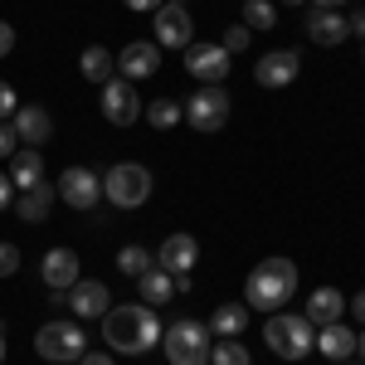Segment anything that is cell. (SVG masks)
<instances>
[{"label": "cell", "instance_id": "cell-8", "mask_svg": "<svg viewBox=\"0 0 365 365\" xmlns=\"http://www.w3.org/2000/svg\"><path fill=\"white\" fill-rule=\"evenodd\" d=\"M58 200L68 205V210H93L98 200H103V175L88 166H68L63 175H58Z\"/></svg>", "mask_w": 365, "mask_h": 365}, {"label": "cell", "instance_id": "cell-29", "mask_svg": "<svg viewBox=\"0 0 365 365\" xmlns=\"http://www.w3.org/2000/svg\"><path fill=\"white\" fill-rule=\"evenodd\" d=\"M151 263H156V258L141 249V244H127V249L117 253V273H127V278H141V273H146Z\"/></svg>", "mask_w": 365, "mask_h": 365}, {"label": "cell", "instance_id": "cell-35", "mask_svg": "<svg viewBox=\"0 0 365 365\" xmlns=\"http://www.w3.org/2000/svg\"><path fill=\"white\" fill-rule=\"evenodd\" d=\"M10 49H15V25H5V20H0V58L10 54Z\"/></svg>", "mask_w": 365, "mask_h": 365}, {"label": "cell", "instance_id": "cell-45", "mask_svg": "<svg viewBox=\"0 0 365 365\" xmlns=\"http://www.w3.org/2000/svg\"><path fill=\"white\" fill-rule=\"evenodd\" d=\"M166 5H185V0H166Z\"/></svg>", "mask_w": 365, "mask_h": 365}, {"label": "cell", "instance_id": "cell-41", "mask_svg": "<svg viewBox=\"0 0 365 365\" xmlns=\"http://www.w3.org/2000/svg\"><path fill=\"white\" fill-rule=\"evenodd\" d=\"M356 356H361V361H365V331H361V336H356Z\"/></svg>", "mask_w": 365, "mask_h": 365}, {"label": "cell", "instance_id": "cell-1", "mask_svg": "<svg viewBox=\"0 0 365 365\" xmlns=\"http://www.w3.org/2000/svg\"><path fill=\"white\" fill-rule=\"evenodd\" d=\"M161 331L166 327L156 322V307H146V302H137V307H108V317H103V341L113 351H122V356L151 351L161 341Z\"/></svg>", "mask_w": 365, "mask_h": 365}, {"label": "cell", "instance_id": "cell-4", "mask_svg": "<svg viewBox=\"0 0 365 365\" xmlns=\"http://www.w3.org/2000/svg\"><path fill=\"white\" fill-rule=\"evenodd\" d=\"M161 346H166V361H170V365H210L215 331H210L205 322L180 317V322H170L166 331H161Z\"/></svg>", "mask_w": 365, "mask_h": 365}, {"label": "cell", "instance_id": "cell-16", "mask_svg": "<svg viewBox=\"0 0 365 365\" xmlns=\"http://www.w3.org/2000/svg\"><path fill=\"white\" fill-rule=\"evenodd\" d=\"M39 278L49 292H68L73 282H78V253L73 249H49L39 258Z\"/></svg>", "mask_w": 365, "mask_h": 365}, {"label": "cell", "instance_id": "cell-3", "mask_svg": "<svg viewBox=\"0 0 365 365\" xmlns=\"http://www.w3.org/2000/svg\"><path fill=\"white\" fill-rule=\"evenodd\" d=\"M268 351L282 361H307L312 346H317V327L307 317H292V312H268V327H263Z\"/></svg>", "mask_w": 365, "mask_h": 365}, {"label": "cell", "instance_id": "cell-28", "mask_svg": "<svg viewBox=\"0 0 365 365\" xmlns=\"http://www.w3.org/2000/svg\"><path fill=\"white\" fill-rule=\"evenodd\" d=\"M244 25L249 29H278V5L273 0H244Z\"/></svg>", "mask_w": 365, "mask_h": 365}, {"label": "cell", "instance_id": "cell-15", "mask_svg": "<svg viewBox=\"0 0 365 365\" xmlns=\"http://www.w3.org/2000/svg\"><path fill=\"white\" fill-rule=\"evenodd\" d=\"M195 263H200V244L190 239V234H170L166 244H161V253H156V268H166L170 278L195 273Z\"/></svg>", "mask_w": 365, "mask_h": 365}, {"label": "cell", "instance_id": "cell-7", "mask_svg": "<svg viewBox=\"0 0 365 365\" xmlns=\"http://www.w3.org/2000/svg\"><path fill=\"white\" fill-rule=\"evenodd\" d=\"M234 113V98L225 93V83H205L195 88V98L185 103V122L195 127V132H220Z\"/></svg>", "mask_w": 365, "mask_h": 365}, {"label": "cell", "instance_id": "cell-30", "mask_svg": "<svg viewBox=\"0 0 365 365\" xmlns=\"http://www.w3.org/2000/svg\"><path fill=\"white\" fill-rule=\"evenodd\" d=\"M249 39H253V29H249V25H229L220 44H225L229 54H244V49H249Z\"/></svg>", "mask_w": 365, "mask_h": 365}, {"label": "cell", "instance_id": "cell-25", "mask_svg": "<svg viewBox=\"0 0 365 365\" xmlns=\"http://www.w3.org/2000/svg\"><path fill=\"white\" fill-rule=\"evenodd\" d=\"M244 327H249V307L244 302H220L215 317H210V331L215 336H244Z\"/></svg>", "mask_w": 365, "mask_h": 365}, {"label": "cell", "instance_id": "cell-42", "mask_svg": "<svg viewBox=\"0 0 365 365\" xmlns=\"http://www.w3.org/2000/svg\"><path fill=\"white\" fill-rule=\"evenodd\" d=\"M0 361H5V327H0Z\"/></svg>", "mask_w": 365, "mask_h": 365}, {"label": "cell", "instance_id": "cell-43", "mask_svg": "<svg viewBox=\"0 0 365 365\" xmlns=\"http://www.w3.org/2000/svg\"><path fill=\"white\" fill-rule=\"evenodd\" d=\"M282 5H307V0H282Z\"/></svg>", "mask_w": 365, "mask_h": 365}, {"label": "cell", "instance_id": "cell-39", "mask_svg": "<svg viewBox=\"0 0 365 365\" xmlns=\"http://www.w3.org/2000/svg\"><path fill=\"white\" fill-rule=\"evenodd\" d=\"M78 365H113V356H88V351H83V356H78Z\"/></svg>", "mask_w": 365, "mask_h": 365}, {"label": "cell", "instance_id": "cell-34", "mask_svg": "<svg viewBox=\"0 0 365 365\" xmlns=\"http://www.w3.org/2000/svg\"><path fill=\"white\" fill-rule=\"evenodd\" d=\"M15 195H20V190H15V185H10V175L0 170V210H5V205H15Z\"/></svg>", "mask_w": 365, "mask_h": 365}, {"label": "cell", "instance_id": "cell-2", "mask_svg": "<svg viewBox=\"0 0 365 365\" xmlns=\"http://www.w3.org/2000/svg\"><path fill=\"white\" fill-rule=\"evenodd\" d=\"M292 292H297V263L292 258H263L244 282V307L278 312L282 302H292Z\"/></svg>", "mask_w": 365, "mask_h": 365}, {"label": "cell", "instance_id": "cell-20", "mask_svg": "<svg viewBox=\"0 0 365 365\" xmlns=\"http://www.w3.org/2000/svg\"><path fill=\"white\" fill-rule=\"evenodd\" d=\"M302 317H307L312 327H331V322H346V297H341L336 287H317V292L307 297V312H302Z\"/></svg>", "mask_w": 365, "mask_h": 365}, {"label": "cell", "instance_id": "cell-10", "mask_svg": "<svg viewBox=\"0 0 365 365\" xmlns=\"http://www.w3.org/2000/svg\"><path fill=\"white\" fill-rule=\"evenodd\" d=\"M63 307L73 312L78 322H88V317H108V307H113V292H108V282H98V278H78L68 292H63Z\"/></svg>", "mask_w": 365, "mask_h": 365}, {"label": "cell", "instance_id": "cell-31", "mask_svg": "<svg viewBox=\"0 0 365 365\" xmlns=\"http://www.w3.org/2000/svg\"><path fill=\"white\" fill-rule=\"evenodd\" d=\"M20 151V132H15V122H0V161H10Z\"/></svg>", "mask_w": 365, "mask_h": 365}, {"label": "cell", "instance_id": "cell-32", "mask_svg": "<svg viewBox=\"0 0 365 365\" xmlns=\"http://www.w3.org/2000/svg\"><path fill=\"white\" fill-rule=\"evenodd\" d=\"M10 273H20V249L15 244H0V278H10Z\"/></svg>", "mask_w": 365, "mask_h": 365}, {"label": "cell", "instance_id": "cell-13", "mask_svg": "<svg viewBox=\"0 0 365 365\" xmlns=\"http://www.w3.org/2000/svg\"><path fill=\"white\" fill-rule=\"evenodd\" d=\"M161 68V44H151V39H132L122 54H117V73L127 78V83H137V78H151Z\"/></svg>", "mask_w": 365, "mask_h": 365}, {"label": "cell", "instance_id": "cell-9", "mask_svg": "<svg viewBox=\"0 0 365 365\" xmlns=\"http://www.w3.org/2000/svg\"><path fill=\"white\" fill-rule=\"evenodd\" d=\"M229 68H234V54H229L225 44H190L185 49V73L190 78H200V83H225Z\"/></svg>", "mask_w": 365, "mask_h": 365}, {"label": "cell", "instance_id": "cell-24", "mask_svg": "<svg viewBox=\"0 0 365 365\" xmlns=\"http://www.w3.org/2000/svg\"><path fill=\"white\" fill-rule=\"evenodd\" d=\"M78 73H83L88 83H108V78H117V58H113V49H103V44H88L83 58H78Z\"/></svg>", "mask_w": 365, "mask_h": 365}, {"label": "cell", "instance_id": "cell-40", "mask_svg": "<svg viewBox=\"0 0 365 365\" xmlns=\"http://www.w3.org/2000/svg\"><path fill=\"white\" fill-rule=\"evenodd\" d=\"M346 0H312V10H341Z\"/></svg>", "mask_w": 365, "mask_h": 365}, {"label": "cell", "instance_id": "cell-6", "mask_svg": "<svg viewBox=\"0 0 365 365\" xmlns=\"http://www.w3.org/2000/svg\"><path fill=\"white\" fill-rule=\"evenodd\" d=\"M83 327L78 322H44L39 331H34V351L44 356V361H54V365H68V361H78L83 356Z\"/></svg>", "mask_w": 365, "mask_h": 365}, {"label": "cell", "instance_id": "cell-38", "mask_svg": "<svg viewBox=\"0 0 365 365\" xmlns=\"http://www.w3.org/2000/svg\"><path fill=\"white\" fill-rule=\"evenodd\" d=\"M161 5H166V0H127V10H151V15H156Z\"/></svg>", "mask_w": 365, "mask_h": 365}, {"label": "cell", "instance_id": "cell-27", "mask_svg": "<svg viewBox=\"0 0 365 365\" xmlns=\"http://www.w3.org/2000/svg\"><path fill=\"white\" fill-rule=\"evenodd\" d=\"M180 117H185V103H175V98H156V103H146V122H151V127H161V132L175 127Z\"/></svg>", "mask_w": 365, "mask_h": 365}, {"label": "cell", "instance_id": "cell-12", "mask_svg": "<svg viewBox=\"0 0 365 365\" xmlns=\"http://www.w3.org/2000/svg\"><path fill=\"white\" fill-rule=\"evenodd\" d=\"M103 117H108L113 127H132L141 117V98L127 78H108V83H103Z\"/></svg>", "mask_w": 365, "mask_h": 365}, {"label": "cell", "instance_id": "cell-18", "mask_svg": "<svg viewBox=\"0 0 365 365\" xmlns=\"http://www.w3.org/2000/svg\"><path fill=\"white\" fill-rule=\"evenodd\" d=\"M10 122H15V132H20V146H44V141L54 137V117L44 113L39 103L20 108V113L10 117Z\"/></svg>", "mask_w": 365, "mask_h": 365}, {"label": "cell", "instance_id": "cell-11", "mask_svg": "<svg viewBox=\"0 0 365 365\" xmlns=\"http://www.w3.org/2000/svg\"><path fill=\"white\" fill-rule=\"evenodd\" d=\"M156 44L161 49H180V54L195 44V20H190L185 5H161L156 10Z\"/></svg>", "mask_w": 365, "mask_h": 365}, {"label": "cell", "instance_id": "cell-23", "mask_svg": "<svg viewBox=\"0 0 365 365\" xmlns=\"http://www.w3.org/2000/svg\"><path fill=\"white\" fill-rule=\"evenodd\" d=\"M137 292H141V302H146V307H151V302H156V307H166V302H175V278H170L166 268H156V263H151V268L137 278Z\"/></svg>", "mask_w": 365, "mask_h": 365}, {"label": "cell", "instance_id": "cell-37", "mask_svg": "<svg viewBox=\"0 0 365 365\" xmlns=\"http://www.w3.org/2000/svg\"><path fill=\"white\" fill-rule=\"evenodd\" d=\"M346 29H351V34H356V39H365V10H356V15H351V20H346Z\"/></svg>", "mask_w": 365, "mask_h": 365}, {"label": "cell", "instance_id": "cell-17", "mask_svg": "<svg viewBox=\"0 0 365 365\" xmlns=\"http://www.w3.org/2000/svg\"><path fill=\"white\" fill-rule=\"evenodd\" d=\"M302 34H307L312 44H322V49H336V44H346V39H351V29H346V20H341L336 10H307Z\"/></svg>", "mask_w": 365, "mask_h": 365}, {"label": "cell", "instance_id": "cell-26", "mask_svg": "<svg viewBox=\"0 0 365 365\" xmlns=\"http://www.w3.org/2000/svg\"><path fill=\"white\" fill-rule=\"evenodd\" d=\"M210 365H249V346H244L239 336H215Z\"/></svg>", "mask_w": 365, "mask_h": 365}, {"label": "cell", "instance_id": "cell-36", "mask_svg": "<svg viewBox=\"0 0 365 365\" xmlns=\"http://www.w3.org/2000/svg\"><path fill=\"white\" fill-rule=\"evenodd\" d=\"M346 312H351V317H356V322H361V327H365V292H356V297L346 302Z\"/></svg>", "mask_w": 365, "mask_h": 365}, {"label": "cell", "instance_id": "cell-19", "mask_svg": "<svg viewBox=\"0 0 365 365\" xmlns=\"http://www.w3.org/2000/svg\"><path fill=\"white\" fill-rule=\"evenodd\" d=\"M39 180H44V151L39 146H20L10 156V185L15 190H34Z\"/></svg>", "mask_w": 365, "mask_h": 365}, {"label": "cell", "instance_id": "cell-33", "mask_svg": "<svg viewBox=\"0 0 365 365\" xmlns=\"http://www.w3.org/2000/svg\"><path fill=\"white\" fill-rule=\"evenodd\" d=\"M15 113H20V98H15V88L0 83V122H10Z\"/></svg>", "mask_w": 365, "mask_h": 365}, {"label": "cell", "instance_id": "cell-22", "mask_svg": "<svg viewBox=\"0 0 365 365\" xmlns=\"http://www.w3.org/2000/svg\"><path fill=\"white\" fill-rule=\"evenodd\" d=\"M54 185H49V180H39V185H34V190H20V200H15V215H20V220H25V225H44V220H49V205H54Z\"/></svg>", "mask_w": 365, "mask_h": 365}, {"label": "cell", "instance_id": "cell-5", "mask_svg": "<svg viewBox=\"0 0 365 365\" xmlns=\"http://www.w3.org/2000/svg\"><path fill=\"white\" fill-rule=\"evenodd\" d=\"M103 200H113L117 210H141L151 200V170L137 161H122L103 175Z\"/></svg>", "mask_w": 365, "mask_h": 365}, {"label": "cell", "instance_id": "cell-21", "mask_svg": "<svg viewBox=\"0 0 365 365\" xmlns=\"http://www.w3.org/2000/svg\"><path fill=\"white\" fill-rule=\"evenodd\" d=\"M317 351L327 361H351L356 356V331L346 322H331V327H317Z\"/></svg>", "mask_w": 365, "mask_h": 365}, {"label": "cell", "instance_id": "cell-14", "mask_svg": "<svg viewBox=\"0 0 365 365\" xmlns=\"http://www.w3.org/2000/svg\"><path fill=\"white\" fill-rule=\"evenodd\" d=\"M297 68H302V54L297 49H273V54L258 58L253 78H258V88H287L297 78Z\"/></svg>", "mask_w": 365, "mask_h": 365}, {"label": "cell", "instance_id": "cell-44", "mask_svg": "<svg viewBox=\"0 0 365 365\" xmlns=\"http://www.w3.org/2000/svg\"><path fill=\"white\" fill-rule=\"evenodd\" d=\"M331 365H356V361H331ZM361 365H365V361H361Z\"/></svg>", "mask_w": 365, "mask_h": 365}]
</instances>
